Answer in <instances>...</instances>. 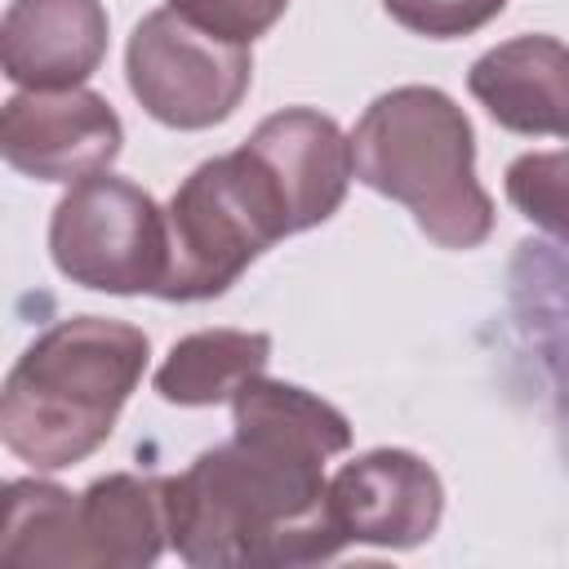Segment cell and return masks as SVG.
I'll return each mask as SVG.
<instances>
[{
    "instance_id": "16",
    "label": "cell",
    "mask_w": 569,
    "mask_h": 569,
    "mask_svg": "<svg viewBox=\"0 0 569 569\" xmlns=\"http://www.w3.org/2000/svg\"><path fill=\"white\" fill-rule=\"evenodd\" d=\"M507 200L520 218L569 244V151H529L507 164Z\"/></svg>"
},
{
    "instance_id": "5",
    "label": "cell",
    "mask_w": 569,
    "mask_h": 569,
    "mask_svg": "<svg viewBox=\"0 0 569 569\" xmlns=\"http://www.w3.org/2000/svg\"><path fill=\"white\" fill-rule=\"evenodd\" d=\"M49 258L71 284L116 298L156 293L169 271V213L129 178L93 173L58 200Z\"/></svg>"
},
{
    "instance_id": "2",
    "label": "cell",
    "mask_w": 569,
    "mask_h": 569,
    "mask_svg": "<svg viewBox=\"0 0 569 569\" xmlns=\"http://www.w3.org/2000/svg\"><path fill=\"white\" fill-rule=\"evenodd\" d=\"M151 342L111 316L49 325L9 369L0 391V440L36 471H62L107 445L124 400L147 373Z\"/></svg>"
},
{
    "instance_id": "18",
    "label": "cell",
    "mask_w": 569,
    "mask_h": 569,
    "mask_svg": "<svg viewBox=\"0 0 569 569\" xmlns=\"http://www.w3.org/2000/svg\"><path fill=\"white\" fill-rule=\"evenodd\" d=\"M169 9H178L187 22H196L209 36H222L231 44H253L284 18L289 0H169Z\"/></svg>"
},
{
    "instance_id": "8",
    "label": "cell",
    "mask_w": 569,
    "mask_h": 569,
    "mask_svg": "<svg viewBox=\"0 0 569 569\" xmlns=\"http://www.w3.org/2000/svg\"><path fill=\"white\" fill-rule=\"evenodd\" d=\"M445 516L436 467L409 449H369L329 480V520L351 547H422Z\"/></svg>"
},
{
    "instance_id": "14",
    "label": "cell",
    "mask_w": 569,
    "mask_h": 569,
    "mask_svg": "<svg viewBox=\"0 0 569 569\" xmlns=\"http://www.w3.org/2000/svg\"><path fill=\"white\" fill-rule=\"evenodd\" d=\"M271 360V333L258 329H200L169 347L156 369V391L169 405L204 409L231 400L244 382L262 378Z\"/></svg>"
},
{
    "instance_id": "9",
    "label": "cell",
    "mask_w": 569,
    "mask_h": 569,
    "mask_svg": "<svg viewBox=\"0 0 569 569\" xmlns=\"http://www.w3.org/2000/svg\"><path fill=\"white\" fill-rule=\"evenodd\" d=\"M507 333L569 467V253L520 240L507 262Z\"/></svg>"
},
{
    "instance_id": "4",
    "label": "cell",
    "mask_w": 569,
    "mask_h": 569,
    "mask_svg": "<svg viewBox=\"0 0 569 569\" xmlns=\"http://www.w3.org/2000/svg\"><path fill=\"white\" fill-rule=\"evenodd\" d=\"M169 271L156 289L164 302H209L227 293L249 262L293 236L284 204L244 147L196 164L169 196Z\"/></svg>"
},
{
    "instance_id": "10",
    "label": "cell",
    "mask_w": 569,
    "mask_h": 569,
    "mask_svg": "<svg viewBox=\"0 0 569 569\" xmlns=\"http://www.w3.org/2000/svg\"><path fill=\"white\" fill-rule=\"evenodd\" d=\"M240 147L276 187L293 236L333 218L347 200V182L356 178L351 138L316 107H284L267 116Z\"/></svg>"
},
{
    "instance_id": "12",
    "label": "cell",
    "mask_w": 569,
    "mask_h": 569,
    "mask_svg": "<svg viewBox=\"0 0 569 569\" xmlns=\"http://www.w3.org/2000/svg\"><path fill=\"white\" fill-rule=\"evenodd\" d=\"M467 89L507 133L569 138V44L556 36L493 44L471 62Z\"/></svg>"
},
{
    "instance_id": "13",
    "label": "cell",
    "mask_w": 569,
    "mask_h": 569,
    "mask_svg": "<svg viewBox=\"0 0 569 569\" xmlns=\"http://www.w3.org/2000/svg\"><path fill=\"white\" fill-rule=\"evenodd\" d=\"M84 569H142L169 547V476L116 471L80 493Z\"/></svg>"
},
{
    "instance_id": "6",
    "label": "cell",
    "mask_w": 569,
    "mask_h": 569,
    "mask_svg": "<svg viewBox=\"0 0 569 569\" xmlns=\"http://www.w3.org/2000/svg\"><path fill=\"white\" fill-rule=\"evenodd\" d=\"M124 80L138 107L164 129H213L222 124L253 80L249 44L200 31L178 9H151L124 49Z\"/></svg>"
},
{
    "instance_id": "15",
    "label": "cell",
    "mask_w": 569,
    "mask_h": 569,
    "mask_svg": "<svg viewBox=\"0 0 569 569\" xmlns=\"http://www.w3.org/2000/svg\"><path fill=\"white\" fill-rule=\"evenodd\" d=\"M0 560L4 565H53L84 569L80 547V493L49 480H13L4 489L0 516Z\"/></svg>"
},
{
    "instance_id": "3",
    "label": "cell",
    "mask_w": 569,
    "mask_h": 569,
    "mask_svg": "<svg viewBox=\"0 0 569 569\" xmlns=\"http://www.w3.org/2000/svg\"><path fill=\"white\" fill-rule=\"evenodd\" d=\"M356 178L405 204L440 249H476L493 231V200L476 178L467 111L436 84L378 93L351 129Z\"/></svg>"
},
{
    "instance_id": "7",
    "label": "cell",
    "mask_w": 569,
    "mask_h": 569,
    "mask_svg": "<svg viewBox=\"0 0 569 569\" xmlns=\"http://www.w3.org/2000/svg\"><path fill=\"white\" fill-rule=\"evenodd\" d=\"M124 124L116 107L76 89H18L0 111V156L36 182H84L120 156Z\"/></svg>"
},
{
    "instance_id": "11",
    "label": "cell",
    "mask_w": 569,
    "mask_h": 569,
    "mask_svg": "<svg viewBox=\"0 0 569 569\" xmlns=\"http://www.w3.org/2000/svg\"><path fill=\"white\" fill-rule=\"evenodd\" d=\"M102 0H9L0 62L18 89H76L107 58Z\"/></svg>"
},
{
    "instance_id": "1",
    "label": "cell",
    "mask_w": 569,
    "mask_h": 569,
    "mask_svg": "<svg viewBox=\"0 0 569 569\" xmlns=\"http://www.w3.org/2000/svg\"><path fill=\"white\" fill-rule=\"evenodd\" d=\"M236 436L169 476V547L196 569L320 565L347 542L329 520L325 458L351 422L307 387L253 378L231 396Z\"/></svg>"
},
{
    "instance_id": "17",
    "label": "cell",
    "mask_w": 569,
    "mask_h": 569,
    "mask_svg": "<svg viewBox=\"0 0 569 569\" xmlns=\"http://www.w3.org/2000/svg\"><path fill=\"white\" fill-rule=\"evenodd\" d=\"M387 18L427 40H458L489 27L507 0H382Z\"/></svg>"
}]
</instances>
